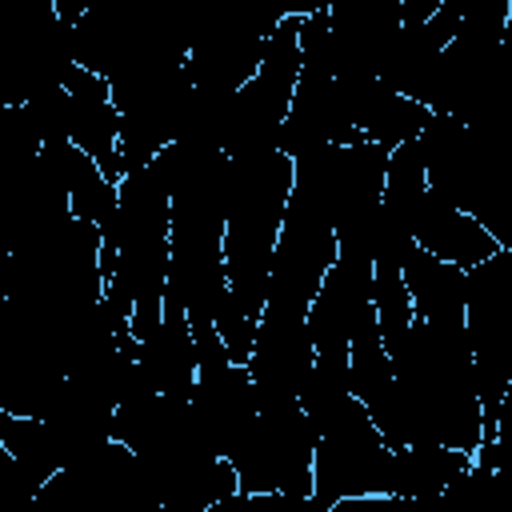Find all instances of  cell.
I'll return each instance as SVG.
<instances>
[{"label": "cell", "mask_w": 512, "mask_h": 512, "mask_svg": "<svg viewBox=\"0 0 512 512\" xmlns=\"http://www.w3.org/2000/svg\"><path fill=\"white\" fill-rule=\"evenodd\" d=\"M64 132L68 144L92 156L100 172L120 188L124 160H120V112L112 100V84L80 64L64 80Z\"/></svg>", "instance_id": "13"}, {"label": "cell", "mask_w": 512, "mask_h": 512, "mask_svg": "<svg viewBox=\"0 0 512 512\" xmlns=\"http://www.w3.org/2000/svg\"><path fill=\"white\" fill-rule=\"evenodd\" d=\"M176 300L192 328L216 324L220 312L232 300L228 288V264H224V240L212 236H172V264H168V296Z\"/></svg>", "instance_id": "16"}, {"label": "cell", "mask_w": 512, "mask_h": 512, "mask_svg": "<svg viewBox=\"0 0 512 512\" xmlns=\"http://www.w3.org/2000/svg\"><path fill=\"white\" fill-rule=\"evenodd\" d=\"M372 304H376V324H380L384 352L392 356L404 344L408 328L416 324L412 296H408V284H404V264H372Z\"/></svg>", "instance_id": "24"}, {"label": "cell", "mask_w": 512, "mask_h": 512, "mask_svg": "<svg viewBox=\"0 0 512 512\" xmlns=\"http://www.w3.org/2000/svg\"><path fill=\"white\" fill-rule=\"evenodd\" d=\"M472 464L468 452L444 448V444H408L396 448L392 460V496L424 500V496H444L448 484Z\"/></svg>", "instance_id": "22"}, {"label": "cell", "mask_w": 512, "mask_h": 512, "mask_svg": "<svg viewBox=\"0 0 512 512\" xmlns=\"http://www.w3.org/2000/svg\"><path fill=\"white\" fill-rule=\"evenodd\" d=\"M400 436L408 444H444L476 456L484 444V404L464 324L416 320L392 352Z\"/></svg>", "instance_id": "1"}, {"label": "cell", "mask_w": 512, "mask_h": 512, "mask_svg": "<svg viewBox=\"0 0 512 512\" xmlns=\"http://www.w3.org/2000/svg\"><path fill=\"white\" fill-rule=\"evenodd\" d=\"M464 336L476 364V388L484 404V440L496 436L500 400L512 380V256L496 252L468 272Z\"/></svg>", "instance_id": "7"}, {"label": "cell", "mask_w": 512, "mask_h": 512, "mask_svg": "<svg viewBox=\"0 0 512 512\" xmlns=\"http://www.w3.org/2000/svg\"><path fill=\"white\" fill-rule=\"evenodd\" d=\"M140 372L160 396L192 400V388L200 376V356H196L192 320L176 300H164L160 328L148 340H140Z\"/></svg>", "instance_id": "19"}, {"label": "cell", "mask_w": 512, "mask_h": 512, "mask_svg": "<svg viewBox=\"0 0 512 512\" xmlns=\"http://www.w3.org/2000/svg\"><path fill=\"white\" fill-rule=\"evenodd\" d=\"M376 312L372 304V264L356 256H340L332 272L324 276L312 308H308V332L316 344V356H348L356 328Z\"/></svg>", "instance_id": "14"}, {"label": "cell", "mask_w": 512, "mask_h": 512, "mask_svg": "<svg viewBox=\"0 0 512 512\" xmlns=\"http://www.w3.org/2000/svg\"><path fill=\"white\" fill-rule=\"evenodd\" d=\"M316 444H320V428L308 420L300 400L260 408L252 432L228 456L240 480V496H268V492L312 496Z\"/></svg>", "instance_id": "6"}, {"label": "cell", "mask_w": 512, "mask_h": 512, "mask_svg": "<svg viewBox=\"0 0 512 512\" xmlns=\"http://www.w3.org/2000/svg\"><path fill=\"white\" fill-rule=\"evenodd\" d=\"M168 264H172V200L148 168L128 172L120 180V212H116V228L104 236L100 268H104V284L116 280L136 300V320H132L136 340H148L164 320Z\"/></svg>", "instance_id": "4"}, {"label": "cell", "mask_w": 512, "mask_h": 512, "mask_svg": "<svg viewBox=\"0 0 512 512\" xmlns=\"http://www.w3.org/2000/svg\"><path fill=\"white\" fill-rule=\"evenodd\" d=\"M412 240L416 248L472 272L484 260H492L500 252V244L480 228V220H472L464 208H456L444 192H436L428 184V192L416 204V220H412Z\"/></svg>", "instance_id": "18"}, {"label": "cell", "mask_w": 512, "mask_h": 512, "mask_svg": "<svg viewBox=\"0 0 512 512\" xmlns=\"http://www.w3.org/2000/svg\"><path fill=\"white\" fill-rule=\"evenodd\" d=\"M284 12H248V16H224L216 24H204L188 40V72L196 88L212 92H240L264 64L268 36Z\"/></svg>", "instance_id": "11"}, {"label": "cell", "mask_w": 512, "mask_h": 512, "mask_svg": "<svg viewBox=\"0 0 512 512\" xmlns=\"http://www.w3.org/2000/svg\"><path fill=\"white\" fill-rule=\"evenodd\" d=\"M240 500H244V496H232V500H220V504H212V508H204V512H240Z\"/></svg>", "instance_id": "28"}, {"label": "cell", "mask_w": 512, "mask_h": 512, "mask_svg": "<svg viewBox=\"0 0 512 512\" xmlns=\"http://www.w3.org/2000/svg\"><path fill=\"white\" fill-rule=\"evenodd\" d=\"M496 472L512 484V380H508V392H504L500 416H496Z\"/></svg>", "instance_id": "26"}, {"label": "cell", "mask_w": 512, "mask_h": 512, "mask_svg": "<svg viewBox=\"0 0 512 512\" xmlns=\"http://www.w3.org/2000/svg\"><path fill=\"white\" fill-rule=\"evenodd\" d=\"M312 368H316V344L308 332V316L264 308L256 344H252V360H248V376L256 384L260 408L296 404Z\"/></svg>", "instance_id": "12"}, {"label": "cell", "mask_w": 512, "mask_h": 512, "mask_svg": "<svg viewBox=\"0 0 512 512\" xmlns=\"http://www.w3.org/2000/svg\"><path fill=\"white\" fill-rule=\"evenodd\" d=\"M292 188H296V164L284 152H256L232 160V208L224 228V264L232 288L228 304L256 324L268 308L272 256Z\"/></svg>", "instance_id": "2"}, {"label": "cell", "mask_w": 512, "mask_h": 512, "mask_svg": "<svg viewBox=\"0 0 512 512\" xmlns=\"http://www.w3.org/2000/svg\"><path fill=\"white\" fill-rule=\"evenodd\" d=\"M352 376H348V356H316V368L300 392V408L308 420L324 432L348 404H352Z\"/></svg>", "instance_id": "25"}, {"label": "cell", "mask_w": 512, "mask_h": 512, "mask_svg": "<svg viewBox=\"0 0 512 512\" xmlns=\"http://www.w3.org/2000/svg\"><path fill=\"white\" fill-rule=\"evenodd\" d=\"M388 160L392 152L368 140L320 148L296 160L292 196H300L316 216H324L340 232L380 208L384 184H388Z\"/></svg>", "instance_id": "8"}, {"label": "cell", "mask_w": 512, "mask_h": 512, "mask_svg": "<svg viewBox=\"0 0 512 512\" xmlns=\"http://www.w3.org/2000/svg\"><path fill=\"white\" fill-rule=\"evenodd\" d=\"M328 512H408L404 496H356V500H340Z\"/></svg>", "instance_id": "27"}, {"label": "cell", "mask_w": 512, "mask_h": 512, "mask_svg": "<svg viewBox=\"0 0 512 512\" xmlns=\"http://www.w3.org/2000/svg\"><path fill=\"white\" fill-rule=\"evenodd\" d=\"M392 460L396 452L384 444L380 428L364 412L360 400H352L316 444V468H312V496L328 512L340 500L356 496H392Z\"/></svg>", "instance_id": "9"}, {"label": "cell", "mask_w": 512, "mask_h": 512, "mask_svg": "<svg viewBox=\"0 0 512 512\" xmlns=\"http://www.w3.org/2000/svg\"><path fill=\"white\" fill-rule=\"evenodd\" d=\"M300 24L304 12H284L276 32L268 36V52L260 72L232 96L228 120H224V156H256V152H276L280 128L292 112V96L300 84L304 52H300Z\"/></svg>", "instance_id": "5"}, {"label": "cell", "mask_w": 512, "mask_h": 512, "mask_svg": "<svg viewBox=\"0 0 512 512\" xmlns=\"http://www.w3.org/2000/svg\"><path fill=\"white\" fill-rule=\"evenodd\" d=\"M336 260H340L336 228L324 216H316L300 196H292L288 212H284L280 240H276V256H272L268 308L308 316V308Z\"/></svg>", "instance_id": "10"}, {"label": "cell", "mask_w": 512, "mask_h": 512, "mask_svg": "<svg viewBox=\"0 0 512 512\" xmlns=\"http://www.w3.org/2000/svg\"><path fill=\"white\" fill-rule=\"evenodd\" d=\"M364 136L356 132L348 108H344V96H340V84L332 76H320V72H308L300 68V84H296V96H292V112L280 128V144L276 152H284L292 164L320 152V148H332V144H360Z\"/></svg>", "instance_id": "15"}, {"label": "cell", "mask_w": 512, "mask_h": 512, "mask_svg": "<svg viewBox=\"0 0 512 512\" xmlns=\"http://www.w3.org/2000/svg\"><path fill=\"white\" fill-rule=\"evenodd\" d=\"M448 512H512V484L496 472V436L484 440L472 464L444 492Z\"/></svg>", "instance_id": "23"}, {"label": "cell", "mask_w": 512, "mask_h": 512, "mask_svg": "<svg viewBox=\"0 0 512 512\" xmlns=\"http://www.w3.org/2000/svg\"><path fill=\"white\" fill-rule=\"evenodd\" d=\"M56 160V172L64 180L72 216L100 228V236H108L116 228V212H120V188L100 172V164L92 156H84L76 144H52L44 148Z\"/></svg>", "instance_id": "21"}, {"label": "cell", "mask_w": 512, "mask_h": 512, "mask_svg": "<svg viewBox=\"0 0 512 512\" xmlns=\"http://www.w3.org/2000/svg\"><path fill=\"white\" fill-rule=\"evenodd\" d=\"M404 284H408L416 320L464 324V304H468V272L464 268H456L424 248H412L404 256Z\"/></svg>", "instance_id": "20"}, {"label": "cell", "mask_w": 512, "mask_h": 512, "mask_svg": "<svg viewBox=\"0 0 512 512\" xmlns=\"http://www.w3.org/2000/svg\"><path fill=\"white\" fill-rule=\"evenodd\" d=\"M428 184L464 208L512 256V136L432 116L420 132Z\"/></svg>", "instance_id": "3"}, {"label": "cell", "mask_w": 512, "mask_h": 512, "mask_svg": "<svg viewBox=\"0 0 512 512\" xmlns=\"http://www.w3.org/2000/svg\"><path fill=\"white\" fill-rule=\"evenodd\" d=\"M340 96H344V108L356 124V132L368 140V144H380V148H400L408 140H420V132L432 124V112L392 88H384L376 76H340Z\"/></svg>", "instance_id": "17"}]
</instances>
